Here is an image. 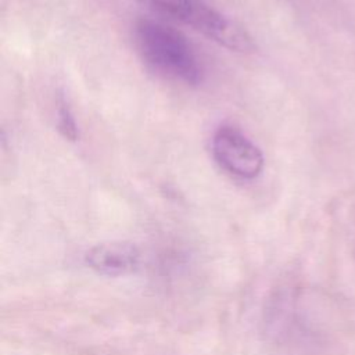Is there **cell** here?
<instances>
[{
    "label": "cell",
    "instance_id": "obj_2",
    "mask_svg": "<svg viewBox=\"0 0 355 355\" xmlns=\"http://www.w3.org/2000/svg\"><path fill=\"white\" fill-rule=\"evenodd\" d=\"M146 1L155 7L159 12L190 25L196 31L232 51L247 53L254 49L252 39L244 29L202 0Z\"/></svg>",
    "mask_w": 355,
    "mask_h": 355
},
{
    "label": "cell",
    "instance_id": "obj_3",
    "mask_svg": "<svg viewBox=\"0 0 355 355\" xmlns=\"http://www.w3.org/2000/svg\"><path fill=\"white\" fill-rule=\"evenodd\" d=\"M212 155L227 173L254 179L263 169V154L245 135L233 126H220L212 137Z\"/></svg>",
    "mask_w": 355,
    "mask_h": 355
},
{
    "label": "cell",
    "instance_id": "obj_1",
    "mask_svg": "<svg viewBox=\"0 0 355 355\" xmlns=\"http://www.w3.org/2000/svg\"><path fill=\"white\" fill-rule=\"evenodd\" d=\"M135 37L141 57L157 71L187 85L202 79V69L193 47L172 26L150 18H140L135 25Z\"/></svg>",
    "mask_w": 355,
    "mask_h": 355
},
{
    "label": "cell",
    "instance_id": "obj_4",
    "mask_svg": "<svg viewBox=\"0 0 355 355\" xmlns=\"http://www.w3.org/2000/svg\"><path fill=\"white\" fill-rule=\"evenodd\" d=\"M139 254L129 244H104L89 254L90 263L107 273H121L136 265Z\"/></svg>",
    "mask_w": 355,
    "mask_h": 355
},
{
    "label": "cell",
    "instance_id": "obj_5",
    "mask_svg": "<svg viewBox=\"0 0 355 355\" xmlns=\"http://www.w3.org/2000/svg\"><path fill=\"white\" fill-rule=\"evenodd\" d=\"M57 112H58V130H60V133L65 139H68L71 141H75L78 139L76 122H75V118L71 112V108L68 107V104L64 98H60Z\"/></svg>",
    "mask_w": 355,
    "mask_h": 355
}]
</instances>
